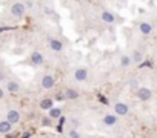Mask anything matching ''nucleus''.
<instances>
[{"mask_svg":"<svg viewBox=\"0 0 157 138\" xmlns=\"http://www.w3.org/2000/svg\"><path fill=\"white\" fill-rule=\"evenodd\" d=\"M5 120L8 123H11L13 126L14 124H19L22 121V112L17 111V109H8L6 114H5Z\"/></svg>","mask_w":157,"mask_h":138,"instance_id":"1","label":"nucleus"},{"mask_svg":"<svg viewBox=\"0 0 157 138\" xmlns=\"http://www.w3.org/2000/svg\"><path fill=\"white\" fill-rule=\"evenodd\" d=\"M25 13H26V5H25L23 2H16V3H13V6H11V14H13L14 17L22 19V17L25 16Z\"/></svg>","mask_w":157,"mask_h":138,"instance_id":"2","label":"nucleus"},{"mask_svg":"<svg viewBox=\"0 0 157 138\" xmlns=\"http://www.w3.org/2000/svg\"><path fill=\"white\" fill-rule=\"evenodd\" d=\"M136 92H137V98H139L140 101H149L151 97H152V91H151L149 88H146V86L137 88Z\"/></svg>","mask_w":157,"mask_h":138,"instance_id":"3","label":"nucleus"},{"mask_svg":"<svg viewBox=\"0 0 157 138\" xmlns=\"http://www.w3.org/2000/svg\"><path fill=\"white\" fill-rule=\"evenodd\" d=\"M114 114L119 117H126L128 114H129V106L126 104V103H122V101H119V103H116L114 104Z\"/></svg>","mask_w":157,"mask_h":138,"instance_id":"4","label":"nucleus"},{"mask_svg":"<svg viewBox=\"0 0 157 138\" xmlns=\"http://www.w3.org/2000/svg\"><path fill=\"white\" fill-rule=\"evenodd\" d=\"M40 85H42L43 89H52L54 85H56V78L51 74H45L42 77V80H40Z\"/></svg>","mask_w":157,"mask_h":138,"instance_id":"5","label":"nucleus"},{"mask_svg":"<svg viewBox=\"0 0 157 138\" xmlns=\"http://www.w3.org/2000/svg\"><path fill=\"white\" fill-rule=\"evenodd\" d=\"M5 88H6V91L10 94H19L22 91V86H20V83L17 80H6Z\"/></svg>","mask_w":157,"mask_h":138,"instance_id":"6","label":"nucleus"},{"mask_svg":"<svg viewBox=\"0 0 157 138\" xmlns=\"http://www.w3.org/2000/svg\"><path fill=\"white\" fill-rule=\"evenodd\" d=\"M43 61H45V58H43V54H42V52H39V51L31 52V55H29V63H31L33 66H40V64H43Z\"/></svg>","mask_w":157,"mask_h":138,"instance_id":"7","label":"nucleus"},{"mask_svg":"<svg viewBox=\"0 0 157 138\" xmlns=\"http://www.w3.org/2000/svg\"><path fill=\"white\" fill-rule=\"evenodd\" d=\"M88 78V69L86 67H77L74 71V80L75 82H85Z\"/></svg>","mask_w":157,"mask_h":138,"instance_id":"8","label":"nucleus"},{"mask_svg":"<svg viewBox=\"0 0 157 138\" xmlns=\"http://www.w3.org/2000/svg\"><path fill=\"white\" fill-rule=\"evenodd\" d=\"M102 121H103V124H105L106 127H113V126H116V124H117L119 118H117V115H116V114H105V115H103V118H102Z\"/></svg>","mask_w":157,"mask_h":138,"instance_id":"9","label":"nucleus"},{"mask_svg":"<svg viewBox=\"0 0 157 138\" xmlns=\"http://www.w3.org/2000/svg\"><path fill=\"white\" fill-rule=\"evenodd\" d=\"M48 43H49L51 51H54V52H60V51L63 49V43H62L59 38H49Z\"/></svg>","mask_w":157,"mask_h":138,"instance_id":"10","label":"nucleus"},{"mask_svg":"<svg viewBox=\"0 0 157 138\" xmlns=\"http://www.w3.org/2000/svg\"><path fill=\"white\" fill-rule=\"evenodd\" d=\"M63 98L65 100H75V98H78V92L72 88H68L63 91Z\"/></svg>","mask_w":157,"mask_h":138,"instance_id":"11","label":"nucleus"},{"mask_svg":"<svg viewBox=\"0 0 157 138\" xmlns=\"http://www.w3.org/2000/svg\"><path fill=\"white\" fill-rule=\"evenodd\" d=\"M13 130V124L8 123L6 120H0V133L2 135H6Z\"/></svg>","mask_w":157,"mask_h":138,"instance_id":"12","label":"nucleus"},{"mask_svg":"<svg viewBox=\"0 0 157 138\" xmlns=\"http://www.w3.org/2000/svg\"><path fill=\"white\" fill-rule=\"evenodd\" d=\"M139 31H140L143 35H149V34L152 32V25L148 23V22H142V23L139 25Z\"/></svg>","mask_w":157,"mask_h":138,"instance_id":"13","label":"nucleus"},{"mask_svg":"<svg viewBox=\"0 0 157 138\" xmlns=\"http://www.w3.org/2000/svg\"><path fill=\"white\" fill-rule=\"evenodd\" d=\"M39 106L42 111H49L51 107H54V100L52 98H42Z\"/></svg>","mask_w":157,"mask_h":138,"instance_id":"14","label":"nucleus"},{"mask_svg":"<svg viewBox=\"0 0 157 138\" xmlns=\"http://www.w3.org/2000/svg\"><path fill=\"white\" fill-rule=\"evenodd\" d=\"M100 17H102V20H103L105 23H109V25L116 22V16H114L111 11H103Z\"/></svg>","mask_w":157,"mask_h":138,"instance_id":"15","label":"nucleus"},{"mask_svg":"<svg viewBox=\"0 0 157 138\" xmlns=\"http://www.w3.org/2000/svg\"><path fill=\"white\" fill-rule=\"evenodd\" d=\"M60 115H62V109L60 107H51L49 111H48V117L49 118H52V120H59L60 118Z\"/></svg>","mask_w":157,"mask_h":138,"instance_id":"16","label":"nucleus"},{"mask_svg":"<svg viewBox=\"0 0 157 138\" xmlns=\"http://www.w3.org/2000/svg\"><path fill=\"white\" fill-rule=\"evenodd\" d=\"M40 124H42L43 127H52V126H54V120L49 118L48 115H43L42 120H40Z\"/></svg>","mask_w":157,"mask_h":138,"instance_id":"17","label":"nucleus"},{"mask_svg":"<svg viewBox=\"0 0 157 138\" xmlns=\"http://www.w3.org/2000/svg\"><path fill=\"white\" fill-rule=\"evenodd\" d=\"M131 61H136V63H142L143 61V54L140 51H134L132 57H131Z\"/></svg>","mask_w":157,"mask_h":138,"instance_id":"18","label":"nucleus"},{"mask_svg":"<svg viewBox=\"0 0 157 138\" xmlns=\"http://www.w3.org/2000/svg\"><path fill=\"white\" fill-rule=\"evenodd\" d=\"M131 63H132V61H131V57H128V55H123V57L120 58V66H122V67H128Z\"/></svg>","mask_w":157,"mask_h":138,"instance_id":"19","label":"nucleus"},{"mask_svg":"<svg viewBox=\"0 0 157 138\" xmlns=\"http://www.w3.org/2000/svg\"><path fill=\"white\" fill-rule=\"evenodd\" d=\"M68 138H82V133L77 129H69L68 130Z\"/></svg>","mask_w":157,"mask_h":138,"instance_id":"20","label":"nucleus"},{"mask_svg":"<svg viewBox=\"0 0 157 138\" xmlns=\"http://www.w3.org/2000/svg\"><path fill=\"white\" fill-rule=\"evenodd\" d=\"M5 78H6L5 71H2V69H0V82H5Z\"/></svg>","mask_w":157,"mask_h":138,"instance_id":"21","label":"nucleus"},{"mask_svg":"<svg viewBox=\"0 0 157 138\" xmlns=\"http://www.w3.org/2000/svg\"><path fill=\"white\" fill-rule=\"evenodd\" d=\"M3 97H5V91H3V88H2V86H0V100H2Z\"/></svg>","mask_w":157,"mask_h":138,"instance_id":"22","label":"nucleus"},{"mask_svg":"<svg viewBox=\"0 0 157 138\" xmlns=\"http://www.w3.org/2000/svg\"><path fill=\"white\" fill-rule=\"evenodd\" d=\"M0 63H2V61H0Z\"/></svg>","mask_w":157,"mask_h":138,"instance_id":"23","label":"nucleus"},{"mask_svg":"<svg viewBox=\"0 0 157 138\" xmlns=\"http://www.w3.org/2000/svg\"><path fill=\"white\" fill-rule=\"evenodd\" d=\"M0 138H2V136H0Z\"/></svg>","mask_w":157,"mask_h":138,"instance_id":"24","label":"nucleus"}]
</instances>
